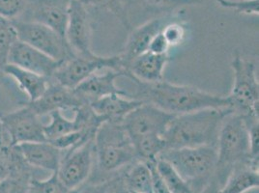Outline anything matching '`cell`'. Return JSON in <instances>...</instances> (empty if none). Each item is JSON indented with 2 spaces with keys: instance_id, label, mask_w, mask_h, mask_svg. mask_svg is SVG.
<instances>
[{
  "instance_id": "cell-1",
  "label": "cell",
  "mask_w": 259,
  "mask_h": 193,
  "mask_svg": "<svg viewBox=\"0 0 259 193\" xmlns=\"http://www.w3.org/2000/svg\"><path fill=\"white\" fill-rule=\"evenodd\" d=\"M137 85L136 100L150 104L173 115L186 114L206 108H228L227 96L212 94L197 87L177 85L162 80L143 83L132 78Z\"/></svg>"
},
{
  "instance_id": "cell-2",
  "label": "cell",
  "mask_w": 259,
  "mask_h": 193,
  "mask_svg": "<svg viewBox=\"0 0 259 193\" xmlns=\"http://www.w3.org/2000/svg\"><path fill=\"white\" fill-rule=\"evenodd\" d=\"M229 108H206L174 116L162 137L168 149L216 147L224 118Z\"/></svg>"
},
{
  "instance_id": "cell-3",
  "label": "cell",
  "mask_w": 259,
  "mask_h": 193,
  "mask_svg": "<svg viewBox=\"0 0 259 193\" xmlns=\"http://www.w3.org/2000/svg\"><path fill=\"white\" fill-rule=\"evenodd\" d=\"M216 173L218 180L225 182L231 170L240 163L254 161L249 155L248 130L242 117L230 112L224 118L217 141Z\"/></svg>"
},
{
  "instance_id": "cell-4",
  "label": "cell",
  "mask_w": 259,
  "mask_h": 193,
  "mask_svg": "<svg viewBox=\"0 0 259 193\" xmlns=\"http://www.w3.org/2000/svg\"><path fill=\"white\" fill-rule=\"evenodd\" d=\"M95 159L99 170L117 171L140 161L122 123L105 122L94 138Z\"/></svg>"
},
{
  "instance_id": "cell-5",
  "label": "cell",
  "mask_w": 259,
  "mask_h": 193,
  "mask_svg": "<svg viewBox=\"0 0 259 193\" xmlns=\"http://www.w3.org/2000/svg\"><path fill=\"white\" fill-rule=\"evenodd\" d=\"M231 68L233 86L227 96L228 108L241 117L258 116L259 84L255 65L235 54Z\"/></svg>"
},
{
  "instance_id": "cell-6",
  "label": "cell",
  "mask_w": 259,
  "mask_h": 193,
  "mask_svg": "<svg viewBox=\"0 0 259 193\" xmlns=\"http://www.w3.org/2000/svg\"><path fill=\"white\" fill-rule=\"evenodd\" d=\"M158 159L167 161L189 184L209 182L216 173L217 149L212 146L168 149L162 152Z\"/></svg>"
},
{
  "instance_id": "cell-7",
  "label": "cell",
  "mask_w": 259,
  "mask_h": 193,
  "mask_svg": "<svg viewBox=\"0 0 259 193\" xmlns=\"http://www.w3.org/2000/svg\"><path fill=\"white\" fill-rule=\"evenodd\" d=\"M101 70L125 72L121 56L105 57L95 54L87 56L76 55L61 63L51 79L67 88L75 89L89 76L95 75Z\"/></svg>"
},
{
  "instance_id": "cell-8",
  "label": "cell",
  "mask_w": 259,
  "mask_h": 193,
  "mask_svg": "<svg viewBox=\"0 0 259 193\" xmlns=\"http://www.w3.org/2000/svg\"><path fill=\"white\" fill-rule=\"evenodd\" d=\"M18 40L27 43L41 53L63 63L76 56L64 37L40 22L13 20Z\"/></svg>"
},
{
  "instance_id": "cell-9",
  "label": "cell",
  "mask_w": 259,
  "mask_h": 193,
  "mask_svg": "<svg viewBox=\"0 0 259 193\" xmlns=\"http://www.w3.org/2000/svg\"><path fill=\"white\" fill-rule=\"evenodd\" d=\"M94 161V139L65 151L57 170L58 178L69 189H77L90 177Z\"/></svg>"
},
{
  "instance_id": "cell-10",
  "label": "cell",
  "mask_w": 259,
  "mask_h": 193,
  "mask_svg": "<svg viewBox=\"0 0 259 193\" xmlns=\"http://www.w3.org/2000/svg\"><path fill=\"white\" fill-rule=\"evenodd\" d=\"M174 116L176 115L143 103L124 118L122 126L131 141L147 135H163Z\"/></svg>"
},
{
  "instance_id": "cell-11",
  "label": "cell",
  "mask_w": 259,
  "mask_h": 193,
  "mask_svg": "<svg viewBox=\"0 0 259 193\" xmlns=\"http://www.w3.org/2000/svg\"><path fill=\"white\" fill-rule=\"evenodd\" d=\"M0 121L9 136L12 146L28 142L47 141L40 116L28 105L0 115Z\"/></svg>"
},
{
  "instance_id": "cell-12",
  "label": "cell",
  "mask_w": 259,
  "mask_h": 193,
  "mask_svg": "<svg viewBox=\"0 0 259 193\" xmlns=\"http://www.w3.org/2000/svg\"><path fill=\"white\" fill-rule=\"evenodd\" d=\"M91 22L87 7L80 0H72L68 9L65 39L76 55H91Z\"/></svg>"
},
{
  "instance_id": "cell-13",
  "label": "cell",
  "mask_w": 259,
  "mask_h": 193,
  "mask_svg": "<svg viewBox=\"0 0 259 193\" xmlns=\"http://www.w3.org/2000/svg\"><path fill=\"white\" fill-rule=\"evenodd\" d=\"M72 0H27L24 11L17 20L45 24L65 38L68 9Z\"/></svg>"
},
{
  "instance_id": "cell-14",
  "label": "cell",
  "mask_w": 259,
  "mask_h": 193,
  "mask_svg": "<svg viewBox=\"0 0 259 193\" xmlns=\"http://www.w3.org/2000/svg\"><path fill=\"white\" fill-rule=\"evenodd\" d=\"M6 63L50 79L61 64V62L55 61L52 57L20 40H17L13 43L7 55Z\"/></svg>"
},
{
  "instance_id": "cell-15",
  "label": "cell",
  "mask_w": 259,
  "mask_h": 193,
  "mask_svg": "<svg viewBox=\"0 0 259 193\" xmlns=\"http://www.w3.org/2000/svg\"><path fill=\"white\" fill-rule=\"evenodd\" d=\"M38 116L50 114L56 110H65L80 108L87 103L76 94L75 89H70L50 79V83L43 95L38 100L27 104Z\"/></svg>"
},
{
  "instance_id": "cell-16",
  "label": "cell",
  "mask_w": 259,
  "mask_h": 193,
  "mask_svg": "<svg viewBox=\"0 0 259 193\" xmlns=\"http://www.w3.org/2000/svg\"><path fill=\"white\" fill-rule=\"evenodd\" d=\"M175 20V16L172 14H165L160 18H155L148 22L143 23L137 28H133L130 31L128 40L125 44L123 53L120 54L122 62L124 65V70L127 66L138 56L144 54L148 50V45L152 39L160 32H162L163 27Z\"/></svg>"
},
{
  "instance_id": "cell-17",
  "label": "cell",
  "mask_w": 259,
  "mask_h": 193,
  "mask_svg": "<svg viewBox=\"0 0 259 193\" xmlns=\"http://www.w3.org/2000/svg\"><path fill=\"white\" fill-rule=\"evenodd\" d=\"M125 74L123 71L107 70L104 74H95L89 76L83 82L76 86L75 91L87 104H91L98 99L112 94L128 96V93L117 87L115 83V80L118 77L125 76Z\"/></svg>"
},
{
  "instance_id": "cell-18",
  "label": "cell",
  "mask_w": 259,
  "mask_h": 193,
  "mask_svg": "<svg viewBox=\"0 0 259 193\" xmlns=\"http://www.w3.org/2000/svg\"><path fill=\"white\" fill-rule=\"evenodd\" d=\"M169 61V54L159 55L145 52L127 66L125 76L143 83L160 82L163 80V71Z\"/></svg>"
},
{
  "instance_id": "cell-19",
  "label": "cell",
  "mask_w": 259,
  "mask_h": 193,
  "mask_svg": "<svg viewBox=\"0 0 259 193\" xmlns=\"http://www.w3.org/2000/svg\"><path fill=\"white\" fill-rule=\"evenodd\" d=\"M16 147L29 166L52 173L58 170L63 152L49 141L22 143Z\"/></svg>"
},
{
  "instance_id": "cell-20",
  "label": "cell",
  "mask_w": 259,
  "mask_h": 193,
  "mask_svg": "<svg viewBox=\"0 0 259 193\" xmlns=\"http://www.w3.org/2000/svg\"><path fill=\"white\" fill-rule=\"evenodd\" d=\"M142 104L143 102L140 100L127 99L126 96L112 94L98 99L89 105L93 111L106 122L122 123L130 112Z\"/></svg>"
},
{
  "instance_id": "cell-21",
  "label": "cell",
  "mask_w": 259,
  "mask_h": 193,
  "mask_svg": "<svg viewBox=\"0 0 259 193\" xmlns=\"http://www.w3.org/2000/svg\"><path fill=\"white\" fill-rule=\"evenodd\" d=\"M258 186V164L248 161L238 164L231 170L219 193H245Z\"/></svg>"
},
{
  "instance_id": "cell-22",
  "label": "cell",
  "mask_w": 259,
  "mask_h": 193,
  "mask_svg": "<svg viewBox=\"0 0 259 193\" xmlns=\"http://www.w3.org/2000/svg\"><path fill=\"white\" fill-rule=\"evenodd\" d=\"M1 71L16 81L20 89L28 96V103L34 102L42 96L50 83V78L34 74L14 65L6 63Z\"/></svg>"
},
{
  "instance_id": "cell-23",
  "label": "cell",
  "mask_w": 259,
  "mask_h": 193,
  "mask_svg": "<svg viewBox=\"0 0 259 193\" xmlns=\"http://www.w3.org/2000/svg\"><path fill=\"white\" fill-rule=\"evenodd\" d=\"M122 178L128 192L152 193L151 170L146 162H134L128 166Z\"/></svg>"
},
{
  "instance_id": "cell-24",
  "label": "cell",
  "mask_w": 259,
  "mask_h": 193,
  "mask_svg": "<svg viewBox=\"0 0 259 193\" xmlns=\"http://www.w3.org/2000/svg\"><path fill=\"white\" fill-rule=\"evenodd\" d=\"M50 117V123L44 125V133L47 141H52L60 136L79 130L76 119L71 120L66 118L60 110L51 112Z\"/></svg>"
},
{
  "instance_id": "cell-25",
  "label": "cell",
  "mask_w": 259,
  "mask_h": 193,
  "mask_svg": "<svg viewBox=\"0 0 259 193\" xmlns=\"http://www.w3.org/2000/svg\"><path fill=\"white\" fill-rule=\"evenodd\" d=\"M156 167L169 192L194 193L191 185L184 180L167 161L157 159Z\"/></svg>"
},
{
  "instance_id": "cell-26",
  "label": "cell",
  "mask_w": 259,
  "mask_h": 193,
  "mask_svg": "<svg viewBox=\"0 0 259 193\" xmlns=\"http://www.w3.org/2000/svg\"><path fill=\"white\" fill-rule=\"evenodd\" d=\"M85 6H92L103 9L114 15L125 28L131 31L133 29L129 19L130 0H80Z\"/></svg>"
},
{
  "instance_id": "cell-27",
  "label": "cell",
  "mask_w": 259,
  "mask_h": 193,
  "mask_svg": "<svg viewBox=\"0 0 259 193\" xmlns=\"http://www.w3.org/2000/svg\"><path fill=\"white\" fill-rule=\"evenodd\" d=\"M17 40L18 34L13 20L0 17V70L6 64L8 53Z\"/></svg>"
},
{
  "instance_id": "cell-28",
  "label": "cell",
  "mask_w": 259,
  "mask_h": 193,
  "mask_svg": "<svg viewBox=\"0 0 259 193\" xmlns=\"http://www.w3.org/2000/svg\"><path fill=\"white\" fill-rule=\"evenodd\" d=\"M29 184L38 193H78L77 189H69L58 178L57 171L53 172L51 177L46 180L31 178Z\"/></svg>"
},
{
  "instance_id": "cell-29",
  "label": "cell",
  "mask_w": 259,
  "mask_h": 193,
  "mask_svg": "<svg viewBox=\"0 0 259 193\" xmlns=\"http://www.w3.org/2000/svg\"><path fill=\"white\" fill-rule=\"evenodd\" d=\"M131 1V0H130ZM148 7L149 9H155L158 11L171 12L177 9H181L184 6H191L195 4H200L202 0H137Z\"/></svg>"
},
{
  "instance_id": "cell-30",
  "label": "cell",
  "mask_w": 259,
  "mask_h": 193,
  "mask_svg": "<svg viewBox=\"0 0 259 193\" xmlns=\"http://www.w3.org/2000/svg\"><path fill=\"white\" fill-rule=\"evenodd\" d=\"M187 27L183 22L173 20L168 22L162 30V34L169 44V46H176L184 43L187 37Z\"/></svg>"
},
{
  "instance_id": "cell-31",
  "label": "cell",
  "mask_w": 259,
  "mask_h": 193,
  "mask_svg": "<svg viewBox=\"0 0 259 193\" xmlns=\"http://www.w3.org/2000/svg\"><path fill=\"white\" fill-rule=\"evenodd\" d=\"M248 130L249 142V155L254 161H258L259 154V123L258 116L242 117Z\"/></svg>"
},
{
  "instance_id": "cell-32",
  "label": "cell",
  "mask_w": 259,
  "mask_h": 193,
  "mask_svg": "<svg viewBox=\"0 0 259 193\" xmlns=\"http://www.w3.org/2000/svg\"><path fill=\"white\" fill-rule=\"evenodd\" d=\"M217 2L220 6L236 13L258 16L259 0H217Z\"/></svg>"
},
{
  "instance_id": "cell-33",
  "label": "cell",
  "mask_w": 259,
  "mask_h": 193,
  "mask_svg": "<svg viewBox=\"0 0 259 193\" xmlns=\"http://www.w3.org/2000/svg\"><path fill=\"white\" fill-rule=\"evenodd\" d=\"M27 0H0V17L17 20L21 17Z\"/></svg>"
},
{
  "instance_id": "cell-34",
  "label": "cell",
  "mask_w": 259,
  "mask_h": 193,
  "mask_svg": "<svg viewBox=\"0 0 259 193\" xmlns=\"http://www.w3.org/2000/svg\"><path fill=\"white\" fill-rule=\"evenodd\" d=\"M156 161L146 162L151 170L152 174V193H170L166 187L165 183L162 181V177L156 167Z\"/></svg>"
},
{
  "instance_id": "cell-35",
  "label": "cell",
  "mask_w": 259,
  "mask_h": 193,
  "mask_svg": "<svg viewBox=\"0 0 259 193\" xmlns=\"http://www.w3.org/2000/svg\"><path fill=\"white\" fill-rule=\"evenodd\" d=\"M169 49H170L169 44L164 39L162 32H160L152 39L151 42L148 45L147 52H150L154 54L162 55V54H168Z\"/></svg>"
},
{
  "instance_id": "cell-36",
  "label": "cell",
  "mask_w": 259,
  "mask_h": 193,
  "mask_svg": "<svg viewBox=\"0 0 259 193\" xmlns=\"http://www.w3.org/2000/svg\"><path fill=\"white\" fill-rule=\"evenodd\" d=\"M118 178L111 179L105 182H100L94 184H89L84 186L83 188L79 189L78 193H108L111 188L114 186L115 182Z\"/></svg>"
},
{
  "instance_id": "cell-37",
  "label": "cell",
  "mask_w": 259,
  "mask_h": 193,
  "mask_svg": "<svg viewBox=\"0 0 259 193\" xmlns=\"http://www.w3.org/2000/svg\"><path fill=\"white\" fill-rule=\"evenodd\" d=\"M31 178L22 177V178L11 179V189H10V192L9 193H27L28 182H29Z\"/></svg>"
},
{
  "instance_id": "cell-38",
  "label": "cell",
  "mask_w": 259,
  "mask_h": 193,
  "mask_svg": "<svg viewBox=\"0 0 259 193\" xmlns=\"http://www.w3.org/2000/svg\"><path fill=\"white\" fill-rule=\"evenodd\" d=\"M11 178V170L6 159L0 153V182Z\"/></svg>"
},
{
  "instance_id": "cell-39",
  "label": "cell",
  "mask_w": 259,
  "mask_h": 193,
  "mask_svg": "<svg viewBox=\"0 0 259 193\" xmlns=\"http://www.w3.org/2000/svg\"><path fill=\"white\" fill-rule=\"evenodd\" d=\"M220 185L216 179H212L210 182L205 184V186L201 189L200 193H219Z\"/></svg>"
},
{
  "instance_id": "cell-40",
  "label": "cell",
  "mask_w": 259,
  "mask_h": 193,
  "mask_svg": "<svg viewBox=\"0 0 259 193\" xmlns=\"http://www.w3.org/2000/svg\"><path fill=\"white\" fill-rule=\"evenodd\" d=\"M108 193H128L126 187H125V184H124L122 177H119L117 181L115 182V184H114V186L111 188V190Z\"/></svg>"
},
{
  "instance_id": "cell-41",
  "label": "cell",
  "mask_w": 259,
  "mask_h": 193,
  "mask_svg": "<svg viewBox=\"0 0 259 193\" xmlns=\"http://www.w3.org/2000/svg\"><path fill=\"white\" fill-rule=\"evenodd\" d=\"M12 180L8 179L3 182H0V193H9L11 189Z\"/></svg>"
},
{
  "instance_id": "cell-42",
  "label": "cell",
  "mask_w": 259,
  "mask_h": 193,
  "mask_svg": "<svg viewBox=\"0 0 259 193\" xmlns=\"http://www.w3.org/2000/svg\"><path fill=\"white\" fill-rule=\"evenodd\" d=\"M27 193H38L33 188L32 186L29 184V182H28V187H27Z\"/></svg>"
},
{
  "instance_id": "cell-43",
  "label": "cell",
  "mask_w": 259,
  "mask_h": 193,
  "mask_svg": "<svg viewBox=\"0 0 259 193\" xmlns=\"http://www.w3.org/2000/svg\"><path fill=\"white\" fill-rule=\"evenodd\" d=\"M128 193H141V192H137V191H129Z\"/></svg>"
}]
</instances>
